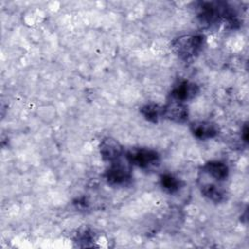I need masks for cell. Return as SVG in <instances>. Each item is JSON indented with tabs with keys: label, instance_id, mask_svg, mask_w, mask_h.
<instances>
[{
	"label": "cell",
	"instance_id": "obj_1",
	"mask_svg": "<svg viewBox=\"0 0 249 249\" xmlns=\"http://www.w3.org/2000/svg\"><path fill=\"white\" fill-rule=\"evenodd\" d=\"M203 43L204 36L202 34H188L174 39L171 48L182 60L189 61L201 51Z\"/></svg>",
	"mask_w": 249,
	"mask_h": 249
},
{
	"label": "cell",
	"instance_id": "obj_2",
	"mask_svg": "<svg viewBox=\"0 0 249 249\" xmlns=\"http://www.w3.org/2000/svg\"><path fill=\"white\" fill-rule=\"evenodd\" d=\"M126 160L129 164L142 169H150L159 165L160 155L157 151L148 148H138L126 153Z\"/></svg>",
	"mask_w": 249,
	"mask_h": 249
},
{
	"label": "cell",
	"instance_id": "obj_3",
	"mask_svg": "<svg viewBox=\"0 0 249 249\" xmlns=\"http://www.w3.org/2000/svg\"><path fill=\"white\" fill-rule=\"evenodd\" d=\"M105 178L112 186L127 185L132 179L131 169L128 161L127 163H123L118 160L112 162L110 167L105 172Z\"/></svg>",
	"mask_w": 249,
	"mask_h": 249
},
{
	"label": "cell",
	"instance_id": "obj_4",
	"mask_svg": "<svg viewBox=\"0 0 249 249\" xmlns=\"http://www.w3.org/2000/svg\"><path fill=\"white\" fill-rule=\"evenodd\" d=\"M189 116L188 107L185 102L169 97L167 103L162 106V117L175 123H184Z\"/></svg>",
	"mask_w": 249,
	"mask_h": 249
},
{
	"label": "cell",
	"instance_id": "obj_5",
	"mask_svg": "<svg viewBox=\"0 0 249 249\" xmlns=\"http://www.w3.org/2000/svg\"><path fill=\"white\" fill-rule=\"evenodd\" d=\"M99 153L104 160L112 163L120 160L124 150L118 140L113 137H105L99 144Z\"/></svg>",
	"mask_w": 249,
	"mask_h": 249
},
{
	"label": "cell",
	"instance_id": "obj_6",
	"mask_svg": "<svg viewBox=\"0 0 249 249\" xmlns=\"http://www.w3.org/2000/svg\"><path fill=\"white\" fill-rule=\"evenodd\" d=\"M198 90L199 89L196 84L187 80H181L173 87L169 93V97L186 103L187 100L194 98L198 93Z\"/></svg>",
	"mask_w": 249,
	"mask_h": 249
},
{
	"label": "cell",
	"instance_id": "obj_7",
	"mask_svg": "<svg viewBox=\"0 0 249 249\" xmlns=\"http://www.w3.org/2000/svg\"><path fill=\"white\" fill-rule=\"evenodd\" d=\"M193 135L199 140L214 138L219 133V127L215 123L209 121H197L191 124L190 126Z\"/></svg>",
	"mask_w": 249,
	"mask_h": 249
},
{
	"label": "cell",
	"instance_id": "obj_8",
	"mask_svg": "<svg viewBox=\"0 0 249 249\" xmlns=\"http://www.w3.org/2000/svg\"><path fill=\"white\" fill-rule=\"evenodd\" d=\"M203 175L211 178L212 180L220 183L225 181L229 176L228 165L220 160H211L206 162L202 167L201 171Z\"/></svg>",
	"mask_w": 249,
	"mask_h": 249
},
{
	"label": "cell",
	"instance_id": "obj_9",
	"mask_svg": "<svg viewBox=\"0 0 249 249\" xmlns=\"http://www.w3.org/2000/svg\"><path fill=\"white\" fill-rule=\"evenodd\" d=\"M200 190L205 197L214 202H222L226 199V190L218 182H203L200 184Z\"/></svg>",
	"mask_w": 249,
	"mask_h": 249
},
{
	"label": "cell",
	"instance_id": "obj_10",
	"mask_svg": "<svg viewBox=\"0 0 249 249\" xmlns=\"http://www.w3.org/2000/svg\"><path fill=\"white\" fill-rule=\"evenodd\" d=\"M160 182L161 188L169 194H174L178 192L182 186V181L170 173L161 174Z\"/></svg>",
	"mask_w": 249,
	"mask_h": 249
},
{
	"label": "cell",
	"instance_id": "obj_11",
	"mask_svg": "<svg viewBox=\"0 0 249 249\" xmlns=\"http://www.w3.org/2000/svg\"><path fill=\"white\" fill-rule=\"evenodd\" d=\"M140 113L149 122L157 123L162 117V106L157 103H147L140 108Z\"/></svg>",
	"mask_w": 249,
	"mask_h": 249
},
{
	"label": "cell",
	"instance_id": "obj_12",
	"mask_svg": "<svg viewBox=\"0 0 249 249\" xmlns=\"http://www.w3.org/2000/svg\"><path fill=\"white\" fill-rule=\"evenodd\" d=\"M77 242L84 243L83 246H89V242L93 240V233L90 230L85 229L82 231H79L77 234Z\"/></svg>",
	"mask_w": 249,
	"mask_h": 249
},
{
	"label": "cell",
	"instance_id": "obj_13",
	"mask_svg": "<svg viewBox=\"0 0 249 249\" xmlns=\"http://www.w3.org/2000/svg\"><path fill=\"white\" fill-rule=\"evenodd\" d=\"M242 138L244 139L245 142L248 141V126L247 124H245L243 126V129H242Z\"/></svg>",
	"mask_w": 249,
	"mask_h": 249
}]
</instances>
